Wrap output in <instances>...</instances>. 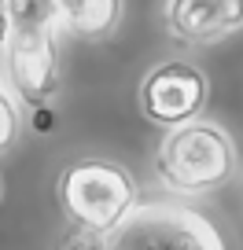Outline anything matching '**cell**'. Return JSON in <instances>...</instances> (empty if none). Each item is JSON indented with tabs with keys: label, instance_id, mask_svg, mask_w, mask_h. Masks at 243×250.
<instances>
[{
	"label": "cell",
	"instance_id": "7a4b0ae2",
	"mask_svg": "<svg viewBox=\"0 0 243 250\" xmlns=\"http://www.w3.org/2000/svg\"><path fill=\"white\" fill-rule=\"evenodd\" d=\"M155 173L177 195H206L236 173V144L214 122H188L170 129L158 147Z\"/></svg>",
	"mask_w": 243,
	"mask_h": 250
},
{
	"label": "cell",
	"instance_id": "9c48e42d",
	"mask_svg": "<svg viewBox=\"0 0 243 250\" xmlns=\"http://www.w3.org/2000/svg\"><path fill=\"white\" fill-rule=\"evenodd\" d=\"M22 133V114H19V103L11 96L8 85H0V155L11 147Z\"/></svg>",
	"mask_w": 243,
	"mask_h": 250
},
{
	"label": "cell",
	"instance_id": "52a82bcc",
	"mask_svg": "<svg viewBox=\"0 0 243 250\" xmlns=\"http://www.w3.org/2000/svg\"><path fill=\"white\" fill-rule=\"evenodd\" d=\"M63 33L85 41H107L122 26L126 0H55Z\"/></svg>",
	"mask_w": 243,
	"mask_h": 250
},
{
	"label": "cell",
	"instance_id": "7c38bea8",
	"mask_svg": "<svg viewBox=\"0 0 243 250\" xmlns=\"http://www.w3.org/2000/svg\"><path fill=\"white\" fill-rule=\"evenodd\" d=\"M0 195H4V191H0Z\"/></svg>",
	"mask_w": 243,
	"mask_h": 250
},
{
	"label": "cell",
	"instance_id": "3957f363",
	"mask_svg": "<svg viewBox=\"0 0 243 250\" xmlns=\"http://www.w3.org/2000/svg\"><path fill=\"white\" fill-rule=\"evenodd\" d=\"M103 250H228L221 228L184 203H136Z\"/></svg>",
	"mask_w": 243,
	"mask_h": 250
},
{
	"label": "cell",
	"instance_id": "5b68a950",
	"mask_svg": "<svg viewBox=\"0 0 243 250\" xmlns=\"http://www.w3.org/2000/svg\"><path fill=\"white\" fill-rule=\"evenodd\" d=\"M210 96V81L199 66L184 59H166L158 66H151L148 78L140 81V114L151 125H188L199 118V110L206 107Z\"/></svg>",
	"mask_w": 243,
	"mask_h": 250
},
{
	"label": "cell",
	"instance_id": "277c9868",
	"mask_svg": "<svg viewBox=\"0 0 243 250\" xmlns=\"http://www.w3.org/2000/svg\"><path fill=\"white\" fill-rule=\"evenodd\" d=\"M59 30H15L11 41L0 48L4 55V78L11 96L26 107H44L59 85H63V66H59Z\"/></svg>",
	"mask_w": 243,
	"mask_h": 250
},
{
	"label": "cell",
	"instance_id": "6da1fadb",
	"mask_svg": "<svg viewBox=\"0 0 243 250\" xmlns=\"http://www.w3.org/2000/svg\"><path fill=\"white\" fill-rule=\"evenodd\" d=\"M55 195H59V206H63L70 225L107 235L140 203V184L122 162H110L100 155H81L59 169Z\"/></svg>",
	"mask_w": 243,
	"mask_h": 250
},
{
	"label": "cell",
	"instance_id": "30bf717a",
	"mask_svg": "<svg viewBox=\"0 0 243 250\" xmlns=\"http://www.w3.org/2000/svg\"><path fill=\"white\" fill-rule=\"evenodd\" d=\"M59 250H103V235L88 232V228H78L66 221V232L59 235Z\"/></svg>",
	"mask_w": 243,
	"mask_h": 250
},
{
	"label": "cell",
	"instance_id": "ba28073f",
	"mask_svg": "<svg viewBox=\"0 0 243 250\" xmlns=\"http://www.w3.org/2000/svg\"><path fill=\"white\" fill-rule=\"evenodd\" d=\"M11 30H59V8L55 0H4Z\"/></svg>",
	"mask_w": 243,
	"mask_h": 250
},
{
	"label": "cell",
	"instance_id": "8fae6325",
	"mask_svg": "<svg viewBox=\"0 0 243 250\" xmlns=\"http://www.w3.org/2000/svg\"><path fill=\"white\" fill-rule=\"evenodd\" d=\"M11 33H15V30H11L8 8H4V0H0V48H4V44H8V41H11Z\"/></svg>",
	"mask_w": 243,
	"mask_h": 250
},
{
	"label": "cell",
	"instance_id": "8992f818",
	"mask_svg": "<svg viewBox=\"0 0 243 250\" xmlns=\"http://www.w3.org/2000/svg\"><path fill=\"white\" fill-rule=\"evenodd\" d=\"M162 19L173 41L206 48L243 30V0H166Z\"/></svg>",
	"mask_w": 243,
	"mask_h": 250
}]
</instances>
